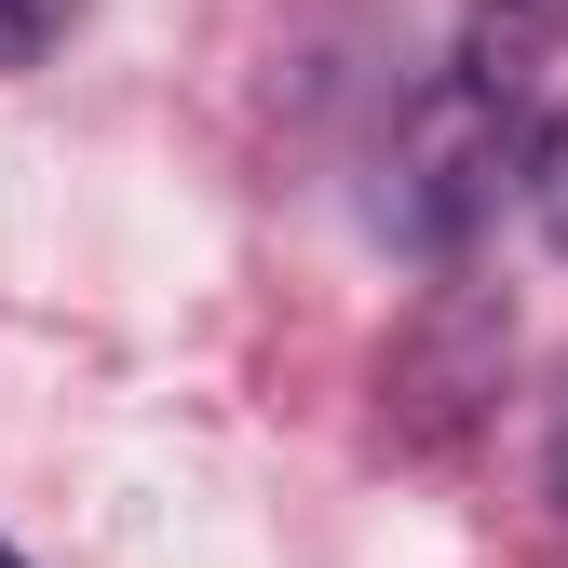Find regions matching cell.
<instances>
[{"label":"cell","mask_w":568,"mask_h":568,"mask_svg":"<svg viewBox=\"0 0 568 568\" xmlns=\"http://www.w3.org/2000/svg\"><path fill=\"white\" fill-rule=\"evenodd\" d=\"M515 163V109L501 95H474V82H434L406 122V150H393V231L406 244H460L487 217V190H501Z\"/></svg>","instance_id":"1"},{"label":"cell","mask_w":568,"mask_h":568,"mask_svg":"<svg viewBox=\"0 0 568 568\" xmlns=\"http://www.w3.org/2000/svg\"><path fill=\"white\" fill-rule=\"evenodd\" d=\"M555 28H568V0H474V14H460V54H447V82H474V95L528 109V82H541Z\"/></svg>","instance_id":"2"},{"label":"cell","mask_w":568,"mask_h":568,"mask_svg":"<svg viewBox=\"0 0 568 568\" xmlns=\"http://www.w3.org/2000/svg\"><path fill=\"white\" fill-rule=\"evenodd\" d=\"M68 14H82V0H0V68H41L68 41Z\"/></svg>","instance_id":"3"},{"label":"cell","mask_w":568,"mask_h":568,"mask_svg":"<svg viewBox=\"0 0 568 568\" xmlns=\"http://www.w3.org/2000/svg\"><path fill=\"white\" fill-rule=\"evenodd\" d=\"M528 203H541V244L568 257V122L541 135V150H528Z\"/></svg>","instance_id":"4"},{"label":"cell","mask_w":568,"mask_h":568,"mask_svg":"<svg viewBox=\"0 0 568 568\" xmlns=\"http://www.w3.org/2000/svg\"><path fill=\"white\" fill-rule=\"evenodd\" d=\"M555 501H568V406H555Z\"/></svg>","instance_id":"5"},{"label":"cell","mask_w":568,"mask_h":568,"mask_svg":"<svg viewBox=\"0 0 568 568\" xmlns=\"http://www.w3.org/2000/svg\"><path fill=\"white\" fill-rule=\"evenodd\" d=\"M0 568H28V555H14V541H0Z\"/></svg>","instance_id":"6"}]
</instances>
